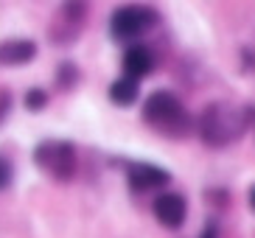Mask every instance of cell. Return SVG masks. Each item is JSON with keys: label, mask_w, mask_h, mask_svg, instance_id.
Here are the masks:
<instances>
[{"label": "cell", "mask_w": 255, "mask_h": 238, "mask_svg": "<svg viewBox=\"0 0 255 238\" xmlns=\"http://www.w3.org/2000/svg\"><path fill=\"white\" fill-rule=\"evenodd\" d=\"M239 59H241V70L250 73V76H255V45H244Z\"/></svg>", "instance_id": "cell-14"}, {"label": "cell", "mask_w": 255, "mask_h": 238, "mask_svg": "<svg viewBox=\"0 0 255 238\" xmlns=\"http://www.w3.org/2000/svg\"><path fill=\"white\" fill-rule=\"evenodd\" d=\"M205 202H208L216 213H222V210H225L227 205L233 202V196H230V191H227V188H208V191H205Z\"/></svg>", "instance_id": "cell-13"}, {"label": "cell", "mask_w": 255, "mask_h": 238, "mask_svg": "<svg viewBox=\"0 0 255 238\" xmlns=\"http://www.w3.org/2000/svg\"><path fill=\"white\" fill-rule=\"evenodd\" d=\"M107 98H110V104L127 110V107L137 104V98H140V84L127 79V76H118V79L107 87Z\"/></svg>", "instance_id": "cell-10"}, {"label": "cell", "mask_w": 255, "mask_h": 238, "mask_svg": "<svg viewBox=\"0 0 255 238\" xmlns=\"http://www.w3.org/2000/svg\"><path fill=\"white\" fill-rule=\"evenodd\" d=\"M168 182H171V174L157 163H129L127 168V185L132 194L143 196V194H151V191L163 194Z\"/></svg>", "instance_id": "cell-5"}, {"label": "cell", "mask_w": 255, "mask_h": 238, "mask_svg": "<svg viewBox=\"0 0 255 238\" xmlns=\"http://www.w3.org/2000/svg\"><path fill=\"white\" fill-rule=\"evenodd\" d=\"M157 25H160L157 6H149V3H127V6L113 8V14H110V37L115 42L137 45V39L151 34Z\"/></svg>", "instance_id": "cell-3"}, {"label": "cell", "mask_w": 255, "mask_h": 238, "mask_svg": "<svg viewBox=\"0 0 255 238\" xmlns=\"http://www.w3.org/2000/svg\"><path fill=\"white\" fill-rule=\"evenodd\" d=\"M84 20H87V3H62L59 6V17L51 25L48 37L53 45H70L79 39Z\"/></svg>", "instance_id": "cell-7"}, {"label": "cell", "mask_w": 255, "mask_h": 238, "mask_svg": "<svg viewBox=\"0 0 255 238\" xmlns=\"http://www.w3.org/2000/svg\"><path fill=\"white\" fill-rule=\"evenodd\" d=\"M196 137L208 149H227L247 134V115L244 107H236L230 101H210L196 115Z\"/></svg>", "instance_id": "cell-2"}, {"label": "cell", "mask_w": 255, "mask_h": 238, "mask_svg": "<svg viewBox=\"0 0 255 238\" xmlns=\"http://www.w3.org/2000/svg\"><path fill=\"white\" fill-rule=\"evenodd\" d=\"M8 112H11V90L0 87V123L8 118Z\"/></svg>", "instance_id": "cell-16"}, {"label": "cell", "mask_w": 255, "mask_h": 238, "mask_svg": "<svg viewBox=\"0 0 255 238\" xmlns=\"http://www.w3.org/2000/svg\"><path fill=\"white\" fill-rule=\"evenodd\" d=\"M121 67H124V76L127 79H132V82L140 84L146 76L154 73V67H157V56H154V51H151L149 45H127V51H124V56H121Z\"/></svg>", "instance_id": "cell-8"}, {"label": "cell", "mask_w": 255, "mask_h": 238, "mask_svg": "<svg viewBox=\"0 0 255 238\" xmlns=\"http://www.w3.org/2000/svg\"><path fill=\"white\" fill-rule=\"evenodd\" d=\"M151 213L163 230H180L188 222V199L180 191H163L151 199Z\"/></svg>", "instance_id": "cell-6"}, {"label": "cell", "mask_w": 255, "mask_h": 238, "mask_svg": "<svg viewBox=\"0 0 255 238\" xmlns=\"http://www.w3.org/2000/svg\"><path fill=\"white\" fill-rule=\"evenodd\" d=\"M140 118L151 132L163 134L168 140H185L196 129V118L188 112L182 98L174 90H154L143 98Z\"/></svg>", "instance_id": "cell-1"}, {"label": "cell", "mask_w": 255, "mask_h": 238, "mask_svg": "<svg viewBox=\"0 0 255 238\" xmlns=\"http://www.w3.org/2000/svg\"><path fill=\"white\" fill-rule=\"evenodd\" d=\"M31 160L42 174L53 179V182H70L76 177V146L70 140H62V137H48V140H39L31 151Z\"/></svg>", "instance_id": "cell-4"}, {"label": "cell", "mask_w": 255, "mask_h": 238, "mask_svg": "<svg viewBox=\"0 0 255 238\" xmlns=\"http://www.w3.org/2000/svg\"><path fill=\"white\" fill-rule=\"evenodd\" d=\"M199 238H222V227H219L216 219H208L199 230Z\"/></svg>", "instance_id": "cell-17"}, {"label": "cell", "mask_w": 255, "mask_h": 238, "mask_svg": "<svg viewBox=\"0 0 255 238\" xmlns=\"http://www.w3.org/2000/svg\"><path fill=\"white\" fill-rule=\"evenodd\" d=\"M11 179H14V165L0 154V191H6V188L11 185Z\"/></svg>", "instance_id": "cell-15"}, {"label": "cell", "mask_w": 255, "mask_h": 238, "mask_svg": "<svg viewBox=\"0 0 255 238\" xmlns=\"http://www.w3.org/2000/svg\"><path fill=\"white\" fill-rule=\"evenodd\" d=\"M250 208H253V210H255V185H253V188H250Z\"/></svg>", "instance_id": "cell-19"}, {"label": "cell", "mask_w": 255, "mask_h": 238, "mask_svg": "<svg viewBox=\"0 0 255 238\" xmlns=\"http://www.w3.org/2000/svg\"><path fill=\"white\" fill-rule=\"evenodd\" d=\"M79 82H82V67L76 65L73 59H62L56 65V70H53V84H56V90L59 93H73L79 87Z\"/></svg>", "instance_id": "cell-11"}, {"label": "cell", "mask_w": 255, "mask_h": 238, "mask_svg": "<svg viewBox=\"0 0 255 238\" xmlns=\"http://www.w3.org/2000/svg\"><path fill=\"white\" fill-rule=\"evenodd\" d=\"M23 104L28 112H42L48 104H51V96H48L45 87H28L23 96Z\"/></svg>", "instance_id": "cell-12"}, {"label": "cell", "mask_w": 255, "mask_h": 238, "mask_svg": "<svg viewBox=\"0 0 255 238\" xmlns=\"http://www.w3.org/2000/svg\"><path fill=\"white\" fill-rule=\"evenodd\" d=\"M244 115H247V129H253V132H255V104L244 107Z\"/></svg>", "instance_id": "cell-18"}, {"label": "cell", "mask_w": 255, "mask_h": 238, "mask_svg": "<svg viewBox=\"0 0 255 238\" xmlns=\"http://www.w3.org/2000/svg\"><path fill=\"white\" fill-rule=\"evenodd\" d=\"M39 56V45L28 37H11L0 42V67H23Z\"/></svg>", "instance_id": "cell-9"}]
</instances>
